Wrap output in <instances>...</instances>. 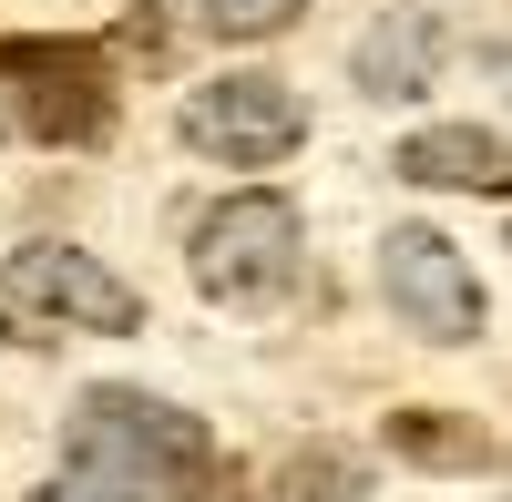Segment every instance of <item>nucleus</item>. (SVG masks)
<instances>
[{
    "label": "nucleus",
    "mask_w": 512,
    "mask_h": 502,
    "mask_svg": "<svg viewBox=\"0 0 512 502\" xmlns=\"http://www.w3.org/2000/svg\"><path fill=\"white\" fill-rule=\"evenodd\" d=\"M195 287L216 308H267L297 287V205L287 195H226L195 216Z\"/></svg>",
    "instance_id": "obj_2"
},
{
    "label": "nucleus",
    "mask_w": 512,
    "mask_h": 502,
    "mask_svg": "<svg viewBox=\"0 0 512 502\" xmlns=\"http://www.w3.org/2000/svg\"><path fill=\"white\" fill-rule=\"evenodd\" d=\"M175 134L195 154H216V164H277V154L308 144V103H297L277 72H216V82L185 93Z\"/></svg>",
    "instance_id": "obj_3"
},
{
    "label": "nucleus",
    "mask_w": 512,
    "mask_h": 502,
    "mask_svg": "<svg viewBox=\"0 0 512 502\" xmlns=\"http://www.w3.org/2000/svg\"><path fill=\"white\" fill-rule=\"evenodd\" d=\"M359 462H349V451H297V462L277 472V502H359Z\"/></svg>",
    "instance_id": "obj_11"
},
{
    "label": "nucleus",
    "mask_w": 512,
    "mask_h": 502,
    "mask_svg": "<svg viewBox=\"0 0 512 502\" xmlns=\"http://www.w3.org/2000/svg\"><path fill=\"white\" fill-rule=\"evenodd\" d=\"M31 502H144L134 482H113V472H62V482H41Z\"/></svg>",
    "instance_id": "obj_12"
},
{
    "label": "nucleus",
    "mask_w": 512,
    "mask_h": 502,
    "mask_svg": "<svg viewBox=\"0 0 512 502\" xmlns=\"http://www.w3.org/2000/svg\"><path fill=\"white\" fill-rule=\"evenodd\" d=\"M400 175L441 195H512V144L482 134V123H431V134L400 144Z\"/></svg>",
    "instance_id": "obj_8"
},
{
    "label": "nucleus",
    "mask_w": 512,
    "mask_h": 502,
    "mask_svg": "<svg viewBox=\"0 0 512 502\" xmlns=\"http://www.w3.org/2000/svg\"><path fill=\"white\" fill-rule=\"evenodd\" d=\"M0 82H21V123L41 144H103L113 82L93 41H0Z\"/></svg>",
    "instance_id": "obj_4"
},
{
    "label": "nucleus",
    "mask_w": 512,
    "mask_h": 502,
    "mask_svg": "<svg viewBox=\"0 0 512 502\" xmlns=\"http://www.w3.org/2000/svg\"><path fill=\"white\" fill-rule=\"evenodd\" d=\"M72 472H113L134 492H154V482L185 492L195 472H216V441H205L195 410L154 400V390H82V410H72Z\"/></svg>",
    "instance_id": "obj_1"
},
{
    "label": "nucleus",
    "mask_w": 512,
    "mask_h": 502,
    "mask_svg": "<svg viewBox=\"0 0 512 502\" xmlns=\"http://www.w3.org/2000/svg\"><path fill=\"white\" fill-rule=\"evenodd\" d=\"M379 287H390L400 328H420L431 349L482 339V287H472V267H461V246L441 226H390V246H379Z\"/></svg>",
    "instance_id": "obj_6"
},
{
    "label": "nucleus",
    "mask_w": 512,
    "mask_h": 502,
    "mask_svg": "<svg viewBox=\"0 0 512 502\" xmlns=\"http://www.w3.org/2000/svg\"><path fill=\"white\" fill-rule=\"evenodd\" d=\"M0 134H11V113H0Z\"/></svg>",
    "instance_id": "obj_14"
},
{
    "label": "nucleus",
    "mask_w": 512,
    "mask_h": 502,
    "mask_svg": "<svg viewBox=\"0 0 512 502\" xmlns=\"http://www.w3.org/2000/svg\"><path fill=\"white\" fill-rule=\"evenodd\" d=\"M441 52H451V41H441L431 11H379V21L359 31V52H349V82L379 93V103H410V93H431Z\"/></svg>",
    "instance_id": "obj_7"
},
{
    "label": "nucleus",
    "mask_w": 512,
    "mask_h": 502,
    "mask_svg": "<svg viewBox=\"0 0 512 502\" xmlns=\"http://www.w3.org/2000/svg\"><path fill=\"white\" fill-rule=\"evenodd\" d=\"M0 298L31 308V318H62V328H103V339L144 328V298L93 246H11V257H0Z\"/></svg>",
    "instance_id": "obj_5"
},
{
    "label": "nucleus",
    "mask_w": 512,
    "mask_h": 502,
    "mask_svg": "<svg viewBox=\"0 0 512 502\" xmlns=\"http://www.w3.org/2000/svg\"><path fill=\"white\" fill-rule=\"evenodd\" d=\"M0 339H11V328H0Z\"/></svg>",
    "instance_id": "obj_15"
},
{
    "label": "nucleus",
    "mask_w": 512,
    "mask_h": 502,
    "mask_svg": "<svg viewBox=\"0 0 512 502\" xmlns=\"http://www.w3.org/2000/svg\"><path fill=\"white\" fill-rule=\"evenodd\" d=\"M185 502H246V492H236V472H195V482H185Z\"/></svg>",
    "instance_id": "obj_13"
},
{
    "label": "nucleus",
    "mask_w": 512,
    "mask_h": 502,
    "mask_svg": "<svg viewBox=\"0 0 512 502\" xmlns=\"http://www.w3.org/2000/svg\"><path fill=\"white\" fill-rule=\"evenodd\" d=\"M400 451V462H420V472H492L502 451H492V431L482 421H461V410H390V431H379Z\"/></svg>",
    "instance_id": "obj_9"
},
{
    "label": "nucleus",
    "mask_w": 512,
    "mask_h": 502,
    "mask_svg": "<svg viewBox=\"0 0 512 502\" xmlns=\"http://www.w3.org/2000/svg\"><path fill=\"white\" fill-rule=\"evenodd\" d=\"M185 31H216V41H267V31H287L308 0H164Z\"/></svg>",
    "instance_id": "obj_10"
}]
</instances>
